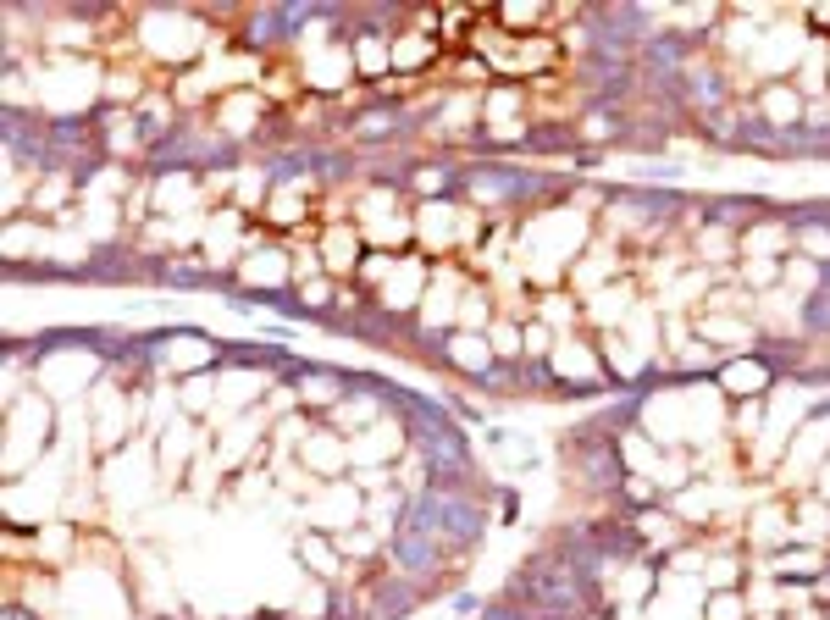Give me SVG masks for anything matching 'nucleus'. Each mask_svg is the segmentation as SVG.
Instances as JSON below:
<instances>
[{
  "label": "nucleus",
  "mask_w": 830,
  "mask_h": 620,
  "mask_svg": "<svg viewBox=\"0 0 830 620\" xmlns=\"http://www.w3.org/2000/svg\"><path fill=\"white\" fill-rule=\"evenodd\" d=\"M61 200H67V178H61V172H50L45 189L34 194V211H50V205H61Z\"/></svg>",
  "instance_id": "17"
},
{
  "label": "nucleus",
  "mask_w": 830,
  "mask_h": 620,
  "mask_svg": "<svg viewBox=\"0 0 830 620\" xmlns=\"http://www.w3.org/2000/svg\"><path fill=\"white\" fill-rule=\"evenodd\" d=\"M449 178H454L449 167H415V189L432 194V200H443V194H449Z\"/></svg>",
  "instance_id": "14"
},
{
  "label": "nucleus",
  "mask_w": 830,
  "mask_h": 620,
  "mask_svg": "<svg viewBox=\"0 0 830 620\" xmlns=\"http://www.w3.org/2000/svg\"><path fill=\"white\" fill-rule=\"evenodd\" d=\"M238 277H244L255 294H277V288L294 277V255H283V250H249L244 266H238Z\"/></svg>",
  "instance_id": "2"
},
{
  "label": "nucleus",
  "mask_w": 830,
  "mask_h": 620,
  "mask_svg": "<svg viewBox=\"0 0 830 620\" xmlns=\"http://www.w3.org/2000/svg\"><path fill=\"white\" fill-rule=\"evenodd\" d=\"M521 344L532 349V355H543L548 349V327H521Z\"/></svg>",
  "instance_id": "24"
},
{
  "label": "nucleus",
  "mask_w": 830,
  "mask_h": 620,
  "mask_svg": "<svg viewBox=\"0 0 830 620\" xmlns=\"http://www.w3.org/2000/svg\"><path fill=\"white\" fill-rule=\"evenodd\" d=\"M189 172H172V178H161V189H155V205H189Z\"/></svg>",
  "instance_id": "15"
},
{
  "label": "nucleus",
  "mask_w": 830,
  "mask_h": 620,
  "mask_svg": "<svg viewBox=\"0 0 830 620\" xmlns=\"http://www.w3.org/2000/svg\"><path fill=\"white\" fill-rule=\"evenodd\" d=\"M681 366H687V371H709V366H714V349H709V344H687Z\"/></svg>",
  "instance_id": "22"
},
{
  "label": "nucleus",
  "mask_w": 830,
  "mask_h": 620,
  "mask_svg": "<svg viewBox=\"0 0 830 620\" xmlns=\"http://www.w3.org/2000/svg\"><path fill=\"white\" fill-rule=\"evenodd\" d=\"M355 255H360L355 227H332L327 239H321V272H332V277L355 272Z\"/></svg>",
  "instance_id": "6"
},
{
  "label": "nucleus",
  "mask_w": 830,
  "mask_h": 620,
  "mask_svg": "<svg viewBox=\"0 0 830 620\" xmlns=\"http://www.w3.org/2000/svg\"><path fill=\"white\" fill-rule=\"evenodd\" d=\"M543 316H548V322H554V327H570V322H576V299H559V294H548V299H543Z\"/></svg>",
  "instance_id": "18"
},
{
  "label": "nucleus",
  "mask_w": 830,
  "mask_h": 620,
  "mask_svg": "<svg viewBox=\"0 0 830 620\" xmlns=\"http://www.w3.org/2000/svg\"><path fill=\"white\" fill-rule=\"evenodd\" d=\"M449 360L460 371H476V377H487V371L498 366L493 344H487V338H476V333H449Z\"/></svg>",
  "instance_id": "5"
},
{
  "label": "nucleus",
  "mask_w": 830,
  "mask_h": 620,
  "mask_svg": "<svg viewBox=\"0 0 830 620\" xmlns=\"http://www.w3.org/2000/svg\"><path fill=\"white\" fill-rule=\"evenodd\" d=\"M709 620H747V604H736L731 593H720V598L709 604Z\"/></svg>",
  "instance_id": "20"
},
{
  "label": "nucleus",
  "mask_w": 830,
  "mask_h": 620,
  "mask_svg": "<svg viewBox=\"0 0 830 620\" xmlns=\"http://www.w3.org/2000/svg\"><path fill=\"white\" fill-rule=\"evenodd\" d=\"M299 554H305L310 565H316L321 576H338V565H344V554H332V543L321 532H310V537H299Z\"/></svg>",
  "instance_id": "11"
},
{
  "label": "nucleus",
  "mask_w": 830,
  "mask_h": 620,
  "mask_svg": "<svg viewBox=\"0 0 830 620\" xmlns=\"http://www.w3.org/2000/svg\"><path fill=\"white\" fill-rule=\"evenodd\" d=\"M166 283H178V288H200V283H211V277H205V266L172 261V266H166Z\"/></svg>",
  "instance_id": "16"
},
{
  "label": "nucleus",
  "mask_w": 830,
  "mask_h": 620,
  "mask_svg": "<svg viewBox=\"0 0 830 620\" xmlns=\"http://www.w3.org/2000/svg\"><path fill=\"white\" fill-rule=\"evenodd\" d=\"M355 72H366V78H377V72H393V50L382 45L377 34H360V39H355Z\"/></svg>",
  "instance_id": "9"
},
{
  "label": "nucleus",
  "mask_w": 830,
  "mask_h": 620,
  "mask_svg": "<svg viewBox=\"0 0 830 620\" xmlns=\"http://www.w3.org/2000/svg\"><path fill=\"white\" fill-rule=\"evenodd\" d=\"M299 460H305L310 471H316V477H338V471H344V465L355 460V449H349V443L338 438V432H316V438H310L305 449H299Z\"/></svg>",
  "instance_id": "3"
},
{
  "label": "nucleus",
  "mask_w": 830,
  "mask_h": 620,
  "mask_svg": "<svg viewBox=\"0 0 830 620\" xmlns=\"http://www.w3.org/2000/svg\"><path fill=\"white\" fill-rule=\"evenodd\" d=\"M6 620H28V615H23V609H12V615H6Z\"/></svg>",
  "instance_id": "26"
},
{
  "label": "nucleus",
  "mask_w": 830,
  "mask_h": 620,
  "mask_svg": "<svg viewBox=\"0 0 830 620\" xmlns=\"http://www.w3.org/2000/svg\"><path fill=\"white\" fill-rule=\"evenodd\" d=\"M543 17H548V12L537 6V0H510V6H498L493 23L504 28V34H526V28H537Z\"/></svg>",
  "instance_id": "10"
},
{
  "label": "nucleus",
  "mask_w": 830,
  "mask_h": 620,
  "mask_svg": "<svg viewBox=\"0 0 830 620\" xmlns=\"http://www.w3.org/2000/svg\"><path fill=\"white\" fill-rule=\"evenodd\" d=\"M377 549V532H349V537H338V554H371Z\"/></svg>",
  "instance_id": "21"
},
{
  "label": "nucleus",
  "mask_w": 830,
  "mask_h": 620,
  "mask_svg": "<svg viewBox=\"0 0 830 620\" xmlns=\"http://www.w3.org/2000/svg\"><path fill=\"white\" fill-rule=\"evenodd\" d=\"M653 499V493H648V482H642V477H631V504H648Z\"/></svg>",
  "instance_id": "25"
},
{
  "label": "nucleus",
  "mask_w": 830,
  "mask_h": 620,
  "mask_svg": "<svg viewBox=\"0 0 830 620\" xmlns=\"http://www.w3.org/2000/svg\"><path fill=\"white\" fill-rule=\"evenodd\" d=\"M759 111L770 117V128H786V122H797L808 111V95H797V84H781V78H775V84L764 89Z\"/></svg>",
  "instance_id": "4"
},
{
  "label": "nucleus",
  "mask_w": 830,
  "mask_h": 620,
  "mask_svg": "<svg viewBox=\"0 0 830 620\" xmlns=\"http://www.w3.org/2000/svg\"><path fill=\"white\" fill-rule=\"evenodd\" d=\"M720 382L731 388V394H759L764 382H770V366H759V360H736V366L720 371Z\"/></svg>",
  "instance_id": "8"
},
{
  "label": "nucleus",
  "mask_w": 830,
  "mask_h": 620,
  "mask_svg": "<svg viewBox=\"0 0 830 620\" xmlns=\"http://www.w3.org/2000/svg\"><path fill=\"white\" fill-rule=\"evenodd\" d=\"M438 560H443V543L432 532H421V526H404V532L393 537V565H399L404 576H427Z\"/></svg>",
  "instance_id": "1"
},
{
  "label": "nucleus",
  "mask_w": 830,
  "mask_h": 620,
  "mask_svg": "<svg viewBox=\"0 0 830 620\" xmlns=\"http://www.w3.org/2000/svg\"><path fill=\"white\" fill-rule=\"evenodd\" d=\"M792 571H819V554H781L775 576H792Z\"/></svg>",
  "instance_id": "19"
},
{
  "label": "nucleus",
  "mask_w": 830,
  "mask_h": 620,
  "mask_svg": "<svg viewBox=\"0 0 830 620\" xmlns=\"http://www.w3.org/2000/svg\"><path fill=\"white\" fill-rule=\"evenodd\" d=\"M487 344H493V355L504 360V366H510V355H521V349H526V344H521V327H510V322H498Z\"/></svg>",
  "instance_id": "13"
},
{
  "label": "nucleus",
  "mask_w": 830,
  "mask_h": 620,
  "mask_svg": "<svg viewBox=\"0 0 830 620\" xmlns=\"http://www.w3.org/2000/svg\"><path fill=\"white\" fill-rule=\"evenodd\" d=\"M388 50H393V72H421L432 56H438V34H421V28H415V34H399Z\"/></svg>",
  "instance_id": "7"
},
{
  "label": "nucleus",
  "mask_w": 830,
  "mask_h": 620,
  "mask_svg": "<svg viewBox=\"0 0 830 620\" xmlns=\"http://www.w3.org/2000/svg\"><path fill=\"white\" fill-rule=\"evenodd\" d=\"M792 244V222H759V233H747L742 250H786Z\"/></svg>",
  "instance_id": "12"
},
{
  "label": "nucleus",
  "mask_w": 830,
  "mask_h": 620,
  "mask_svg": "<svg viewBox=\"0 0 830 620\" xmlns=\"http://www.w3.org/2000/svg\"><path fill=\"white\" fill-rule=\"evenodd\" d=\"M299 299H305V305H327V299H332V288L321 283V277H310V283H299Z\"/></svg>",
  "instance_id": "23"
}]
</instances>
